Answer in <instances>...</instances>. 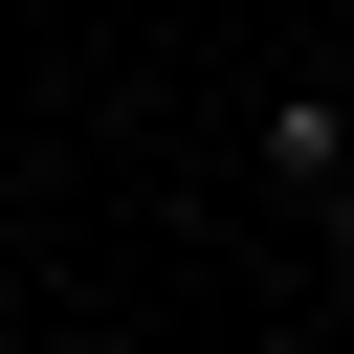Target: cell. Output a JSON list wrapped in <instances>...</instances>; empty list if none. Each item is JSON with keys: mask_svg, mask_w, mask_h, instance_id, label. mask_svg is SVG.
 <instances>
[{"mask_svg": "<svg viewBox=\"0 0 354 354\" xmlns=\"http://www.w3.org/2000/svg\"><path fill=\"white\" fill-rule=\"evenodd\" d=\"M266 177L332 199V177H354V111H332V88H266Z\"/></svg>", "mask_w": 354, "mask_h": 354, "instance_id": "1", "label": "cell"}, {"mask_svg": "<svg viewBox=\"0 0 354 354\" xmlns=\"http://www.w3.org/2000/svg\"><path fill=\"white\" fill-rule=\"evenodd\" d=\"M310 243H332V266H354V177H332V199H310Z\"/></svg>", "mask_w": 354, "mask_h": 354, "instance_id": "2", "label": "cell"}, {"mask_svg": "<svg viewBox=\"0 0 354 354\" xmlns=\"http://www.w3.org/2000/svg\"><path fill=\"white\" fill-rule=\"evenodd\" d=\"M0 354H44V332H0Z\"/></svg>", "mask_w": 354, "mask_h": 354, "instance_id": "3", "label": "cell"}]
</instances>
